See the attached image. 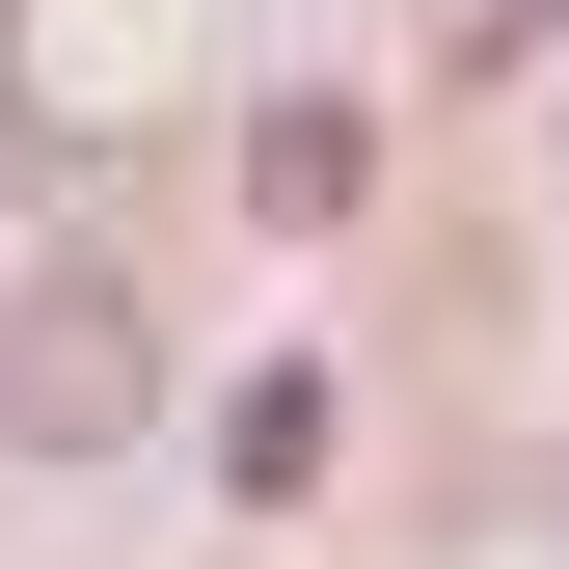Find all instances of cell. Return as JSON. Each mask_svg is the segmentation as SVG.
Instances as JSON below:
<instances>
[{"label":"cell","mask_w":569,"mask_h":569,"mask_svg":"<svg viewBox=\"0 0 569 569\" xmlns=\"http://www.w3.org/2000/svg\"><path fill=\"white\" fill-rule=\"evenodd\" d=\"M136 380H163V326H136L109 271H28V299H0V435H28V461L136 435Z\"/></svg>","instance_id":"obj_1"},{"label":"cell","mask_w":569,"mask_h":569,"mask_svg":"<svg viewBox=\"0 0 569 569\" xmlns=\"http://www.w3.org/2000/svg\"><path fill=\"white\" fill-rule=\"evenodd\" d=\"M0 163H28V109H0Z\"/></svg>","instance_id":"obj_3"},{"label":"cell","mask_w":569,"mask_h":569,"mask_svg":"<svg viewBox=\"0 0 569 569\" xmlns=\"http://www.w3.org/2000/svg\"><path fill=\"white\" fill-rule=\"evenodd\" d=\"M244 190H271V218H299V244H326V218H352V190H380V136H352V109L299 82V109H271V136H244Z\"/></svg>","instance_id":"obj_2"}]
</instances>
